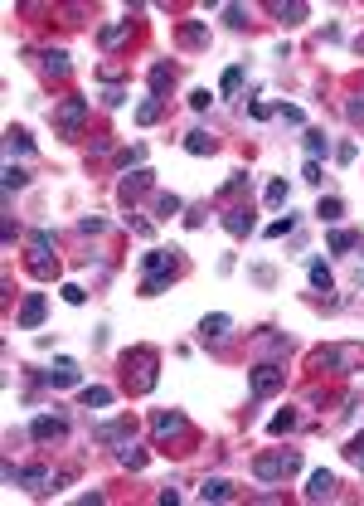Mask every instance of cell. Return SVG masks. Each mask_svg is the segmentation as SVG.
<instances>
[{
    "instance_id": "1",
    "label": "cell",
    "mask_w": 364,
    "mask_h": 506,
    "mask_svg": "<svg viewBox=\"0 0 364 506\" xmlns=\"http://www.w3.org/2000/svg\"><path fill=\"white\" fill-rule=\"evenodd\" d=\"M122 375H127V390L132 394L156 390V351H151V346L127 351V356H122Z\"/></svg>"
},
{
    "instance_id": "2",
    "label": "cell",
    "mask_w": 364,
    "mask_h": 506,
    "mask_svg": "<svg viewBox=\"0 0 364 506\" xmlns=\"http://www.w3.org/2000/svg\"><path fill=\"white\" fill-rule=\"evenodd\" d=\"M296 468H301V453L296 448H277V453H262V458L252 463V477L257 482H287Z\"/></svg>"
},
{
    "instance_id": "3",
    "label": "cell",
    "mask_w": 364,
    "mask_h": 506,
    "mask_svg": "<svg viewBox=\"0 0 364 506\" xmlns=\"http://www.w3.org/2000/svg\"><path fill=\"white\" fill-rule=\"evenodd\" d=\"M29 273L34 278H54L58 273V253H54V234L49 229H34L29 234Z\"/></svg>"
},
{
    "instance_id": "4",
    "label": "cell",
    "mask_w": 364,
    "mask_h": 506,
    "mask_svg": "<svg viewBox=\"0 0 364 506\" xmlns=\"http://www.w3.org/2000/svg\"><path fill=\"white\" fill-rule=\"evenodd\" d=\"M175 273H180V263H175V258H170V253H146V278H141V292H146V297H156V292H166V282L175 278Z\"/></svg>"
},
{
    "instance_id": "5",
    "label": "cell",
    "mask_w": 364,
    "mask_h": 506,
    "mask_svg": "<svg viewBox=\"0 0 364 506\" xmlns=\"http://www.w3.org/2000/svg\"><path fill=\"white\" fill-rule=\"evenodd\" d=\"M364 361L360 346H321L311 351V370H355Z\"/></svg>"
},
{
    "instance_id": "6",
    "label": "cell",
    "mask_w": 364,
    "mask_h": 506,
    "mask_svg": "<svg viewBox=\"0 0 364 506\" xmlns=\"http://www.w3.org/2000/svg\"><path fill=\"white\" fill-rule=\"evenodd\" d=\"M83 117H87V98H68V103H63V108H58V132H63V137H78V132H83Z\"/></svg>"
},
{
    "instance_id": "7",
    "label": "cell",
    "mask_w": 364,
    "mask_h": 506,
    "mask_svg": "<svg viewBox=\"0 0 364 506\" xmlns=\"http://www.w3.org/2000/svg\"><path fill=\"white\" fill-rule=\"evenodd\" d=\"M282 380H287V370L282 366H257L252 370V380H248V390H252V399H262V394H272V390H282Z\"/></svg>"
},
{
    "instance_id": "8",
    "label": "cell",
    "mask_w": 364,
    "mask_h": 506,
    "mask_svg": "<svg viewBox=\"0 0 364 506\" xmlns=\"http://www.w3.org/2000/svg\"><path fill=\"white\" fill-rule=\"evenodd\" d=\"M29 433H34V443H63L68 438V423L54 419V414H39V419L29 423Z\"/></svg>"
},
{
    "instance_id": "9",
    "label": "cell",
    "mask_w": 364,
    "mask_h": 506,
    "mask_svg": "<svg viewBox=\"0 0 364 506\" xmlns=\"http://www.w3.org/2000/svg\"><path fill=\"white\" fill-rule=\"evenodd\" d=\"M156 438H161V443H170V438H185V433H190V419H185V414H180V409H170V414H156Z\"/></svg>"
},
{
    "instance_id": "10",
    "label": "cell",
    "mask_w": 364,
    "mask_h": 506,
    "mask_svg": "<svg viewBox=\"0 0 364 506\" xmlns=\"http://www.w3.org/2000/svg\"><path fill=\"white\" fill-rule=\"evenodd\" d=\"M39 380H44L49 390H68V385H78V366H73V361H54Z\"/></svg>"
},
{
    "instance_id": "11",
    "label": "cell",
    "mask_w": 364,
    "mask_h": 506,
    "mask_svg": "<svg viewBox=\"0 0 364 506\" xmlns=\"http://www.w3.org/2000/svg\"><path fill=\"white\" fill-rule=\"evenodd\" d=\"M44 311H49V297H44V292H29L25 302H20V316H15V321H20V326H39Z\"/></svg>"
},
{
    "instance_id": "12",
    "label": "cell",
    "mask_w": 364,
    "mask_h": 506,
    "mask_svg": "<svg viewBox=\"0 0 364 506\" xmlns=\"http://www.w3.org/2000/svg\"><path fill=\"white\" fill-rule=\"evenodd\" d=\"M224 229L233 234V239L252 234V210H248V205H233V210H224Z\"/></svg>"
},
{
    "instance_id": "13",
    "label": "cell",
    "mask_w": 364,
    "mask_h": 506,
    "mask_svg": "<svg viewBox=\"0 0 364 506\" xmlns=\"http://www.w3.org/2000/svg\"><path fill=\"white\" fill-rule=\"evenodd\" d=\"M228 331H233V316H228V311H214V316L199 321V336H204V341H224Z\"/></svg>"
},
{
    "instance_id": "14",
    "label": "cell",
    "mask_w": 364,
    "mask_h": 506,
    "mask_svg": "<svg viewBox=\"0 0 364 506\" xmlns=\"http://www.w3.org/2000/svg\"><path fill=\"white\" fill-rule=\"evenodd\" d=\"M170 88H175V63H156L151 68V98H166Z\"/></svg>"
},
{
    "instance_id": "15",
    "label": "cell",
    "mask_w": 364,
    "mask_h": 506,
    "mask_svg": "<svg viewBox=\"0 0 364 506\" xmlns=\"http://www.w3.org/2000/svg\"><path fill=\"white\" fill-rule=\"evenodd\" d=\"M214 146H219V141L209 137L204 127H195V132H185V151H190V156H209Z\"/></svg>"
},
{
    "instance_id": "16",
    "label": "cell",
    "mask_w": 364,
    "mask_h": 506,
    "mask_svg": "<svg viewBox=\"0 0 364 506\" xmlns=\"http://www.w3.org/2000/svg\"><path fill=\"white\" fill-rule=\"evenodd\" d=\"M306 497H311V502H326V497H336V477H331V473H311Z\"/></svg>"
},
{
    "instance_id": "17",
    "label": "cell",
    "mask_w": 364,
    "mask_h": 506,
    "mask_svg": "<svg viewBox=\"0 0 364 506\" xmlns=\"http://www.w3.org/2000/svg\"><path fill=\"white\" fill-rule=\"evenodd\" d=\"M199 497H204V502H233V482H224V477H209L204 487H199Z\"/></svg>"
},
{
    "instance_id": "18",
    "label": "cell",
    "mask_w": 364,
    "mask_h": 506,
    "mask_svg": "<svg viewBox=\"0 0 364 506\" xmlns=\"http://www.w3.org/2000/svg\"><path fill=\"white\" fill-rule=\"evenodd\" d=\"M5 151H10V156H29V151H34V141H29V132H20V127H10V132H5Z\"/></svg>"
},
{
    "instance_id": "19",
    "label": "cell",
    "mask_w": 364,
    "mask_h": 506,
    "mask_svg": "<svg viewBox=\"0 0 364 506\" xmlns=\"http://www.w3.org/2000/svg\"><path fill=\"white\" fill-rule=\"evenodd\" d=\"M78 399H83L87 409H107V404H112V390H107V385H87V390H78Z\"/></svg>"
},
{
    "instance_id": "20",
    "label": "cell",
    "mask_w": 364,
    "mask_h": 506,
    "mask_svg": "<svg viewBox=\"0 0 364 506\" xmlns=\"http://www.w3.org/2000/svg\"><path fill=\"white\" fill-rule=\"evenodd\" d=\"M117 463H122V468H132V473H136V468H146V448H136V443H132V438H127V443H122V448H117Z\"/></svg>"
},
{
    "instance_id": "21",
    "label": "cell",
    "mask_w": 364,
    "mask_h": 506,
    "mask_svg": "<svg viewBox=\"0 0 364 506\" xmlns=\"http://www.w3.org/2000/svg\"><path fill=\"white\" fill-rule=\"evenodd\" d=\"M272 15H277V20H287V25H301L311 10L301 5V0H291V5H282V0H277V5H272Z\"/></svg>"
},
{
    "instance_id": "22",
    "label": "cell",
    "mask_w": 364,
    "mask_h": 506,
    "mask_svg": "<svg viewBox=\"0 0 364 506\" xmlns=\"http://www.w3.org/2000/svg\"><path fill=\"white\" fill-rule=\"evenodd\" d=\"M92 433H97L102 443H112V438H127V433H132V419H112V423H97Z\"/></svg>"
},
{
    "instance_id": "23",
    "label": "cell",
    "mask_w": 364,
    "mask_h": 506,
    "mask_svg": "<svg viewBox=\"0 0 364 506\" xmlns=\"http://www.w3.org/2000/svg\"><path fill=\"white\" fill-rule=\"evenodd\" d=\"M146 185H151V170H136V175H127V180H122V200L132 205V200H136Z\"/></svg>"
},
{
    "instance_id": "24",
    "label": "cell",
    "mask_w": 364,
    "mask_h": 506,
    "mask_svg": "<svg viewBox=\"0 0 364 506\" xmlns=\"http://www.w3.org/2000/svg\"><path fill=\"white\" fill-rule=\"evenodd\" d=\"M316 215H321L326 224H336V220H345V205H340V195H321V205H316Z\"/></svg>"
},
{
    "instance_id": "25",
    "label": "cell",
    "mask_w": 364,
    "mask_h": 506,
    "mask_svg": "<svg viewBox=\"0 0 364 506\" xmlns=\"http://www.w3.org/2000/svg\"><path fill=\"white\" fill-rule=\"evenodd\" d=\"M326 151H331V137H326L321 127H311V132H306V156H311V161H321Z\"/></svg>"
},
{
    "instance_id": "26",
    "label": "cell",
    "mask_w": 364,
    "mask_h": 506,
    "mask_svg": "<svg viewBox=\"0 0 364 506\" xmlns=\"http://www.w3.org/2000/svg\"><path fill=\"white\" fill-rule=\"evenodd\" d=\"M44 73H49V78H68V54H63V49H49V54H44Z\"/></svg>"
},
{
    "instance_id": "27",
    "label": "cell",
    "mask_w": 364,
    "mask_h": 506,
    "mask_svg": "<svg viewBox=\"0 0 364 506\" xmlns=\"http://www.w3.org/2000/svg\"><path fill=\"white\" fill-rule=\"evenodd\" d=\"M331 268H326V263H321V258H311V287H316V292H331Z\"/></svg>"
},
{
    "instance_id": "28",
    "label": "cell",
    "mask_w": 364,
    "mask_h": 506,
    "mask_svg": "<svg viewBox=\"0 0 364 506\" xmlns=\"http://www.w3.org/2000/svg\"><path fill=\"white\" fill-rule=\"evenodd\" d=\"M238 88H243V68H238V63H233V68H224V78H219V93H238Z\"/></svg>"
},
{
    "instance_id": "29",
    "label": "cell",
    "mask_w": 364,
    "mask_h": 506,
    "mask_svg": "<svg viewBox=\"0 0 364 506\" xmlns=\"http://www.w3.org/2000/svg\"><path fill=\"white\" fill-rule=\"evenodd\" d=\"M156 117H161V98H146V103L136 108V122H141V127H151Z\"/></svg>"
},
{
    "instance_id": "30",
    "label": "cell",
    "mask_w": 364,
    "mask_h": 506,
    "mask_svg": "<svg viewBox=\"0 0 364 506\" xmlns=\"http://www.w3.org/2000/svg\"><path fill=\"white\" fill-rule=\"evenodd\" d=\"M127 34H132V20H122V25H107V29H102V44L112 49V44H122V39H127Z\"/></svg>"
},
{
    "instance_id": "31",
    "label": "cell",
    "mask_w": 364,
    "mask_h": 506,
    "mask_svg": "<svg viewBox=\"0 0 364 506\" xmlns=\"http://www.w3.org/2000/svg\"><path fill=\"white\" fill-rule=\"evenodd\" d=\"M355 244H360V234H350V229H336V234H331V249H336V253L355 249Z\"/></svg>"
},
{
    "instance_id": "32",
    "label": "cell",
    "mask_w": 364,
    "mask_h": 506,
    "mask_svg": "<svg viewBox=\"0 0 364 506\" xmlns=\"http://www.w3.org/2000/svg\"><path fill=\"white\" fill-rule=\"evenodd\" d=\"M180 210H185V205H180V195H161V200H156V215H161V220L180 215Z\"/></svg>"
},
{
    "instance_id": "33",
    "label": "cell",
    "mask_w": 364,
    "mask_h": 506,
    "mask_svg": "<svg viewBox=\"0 0 364 506\" xmlns=\"http://www.w3.org/2000/svg\"><path fill=\"white\" fill-rule=\"evenodd\" d=\"M58 292H63V302H68V307H83V287H78V282H63V287H58Z\"/></svg>"
},
{
    "instance_id": "34",
    "label": "cell",
    "mask_w": 364,
    "mask_h": 506,
    "mask_svg": "<svg viewBox=\"0 0 364 506\" xmlns=\"http://www.w3.org/2000/svg\"><path fill=\"white\" fill-rule=\"evenodd\" d=\"M291 229H296V220H291V215H282V220L267 224V239H282V234H291Z\"/></svg>"
},
{
    "instance_id": "35",
    "label": "cell",
    "mask_w": 364,
    "mask_h": 506,
    "mask_svg": "<svg viewBox=\"0 0 364 506\" xmlns=\"http://www.w3.org/2000/svg\"><path fill=\"white\" fill-rule=\"evenodd\" d=\"M267 205H272V210L287 205V180H272V185H267Z\"/></svg>"
},
{
    "instance_id": "36",
    "label": "cell",
    "mask_w": 364,
    "mask_h": 506,
    "mask_svg": "<svg viewBox=\"0 0 364 506\" xmlns=\"http://www.w3.org/2000/svg\"><path fill=\"white\" fill-rule=\"evenodd\" d=\"M296 423H301V419H296V414L287 409V414H277V419L267 423V428H272V433H287V428H296Z\"/></svg>"
},
{
    "instance_id": "37",
    "label": "cell",
    "mask_w": 364,
    "mask_h": 506,
    "mask_svg": "<svg viewBox=\"0 0 364 506\" xmlns=\"http://www.w3.org/2000/svg\"><path fill=\"white\" fill-rule=\"evenodd\" d=\"M243 185H248V170H233V175L224 180V190H219V195H233V190H243Z\"/></svg>"
},
{
    "instance_id": "38",
    "label": "cell",
    "mask_w": 364,
    "mask_h": 506,
    "mask_svg": "<svg viewBox=\"0 0 364 506\" xmlns=\"http://www.w3.org/2000/svg\"><path fill=\"white\" fill-rule=\"evenodd\" d=\"M25 180H29V175H25L20 166H5V190H20Z\"/></svg>"
},
{
    "instance_id": "39",
    "label": "cell",
    "mask_w": 364,
    "mask_h": 506,
    "mask_svg": "<svg viewBox=\"0 0 364 506\" xmlns=\"http://www.w3.org/2000/svg\"><path fill=\"white\" fill-rule=\"evenodd\" d=\"M301 180H311V185H321V180H326V175H321V161H311V156H306V166H301Z\"/></svg>"
},
{
    "instance_id": "40",
    "label": "cell",
    "mask_w": 364,
    "mask_h": 506,
    "mask_svg": "<svg viewBox=\"0 0 364 506\" xmlns=\"http://www.w3.org/2000/svg\"><path fill=\"white\" fill-rule=\"evenodd\" d=\"M224 15H228V25H233V29H243V25H248V10H243V5H228Z\"/></svg>"
},
{
    "instance_id": "41",
    "label": "cell",
    "mask_w": 364,
    "mask_h": 506,
    "mask_svg": "<svg viewBox=\"0 0 364 506\" xmlns=\"http://www.w3.org/2000/svg\"><path fill=\"white\" fill-rule=\"evenodd\" d=\"M209 103H214V98H209V88H195V93H190V108H195V113H204Z\"/></svg>"
},
{
    "instance_id": "42",
    "label": "cell",
    "mask_w": 364,
    "mask_h": 506,
    "mask_svg": "<svg viewBox=\"0 0 364 506\" xmlns=\"http://www.w3.org/2000/svg\"><path fill=\"white\" fill-rule=\"evenodd\" d=\"M355 156H360V146H355V141H345V146H340V151H336V161H340V166H350Z\"/></svg>"
},
{
    "instance_id": "43",
    "label": "cell",
    "mask_w": 364,
    "mask_h": 506,
    "mask_svg": "<svg viewBox=\"0 0 364 506\" xmlns=\"http://www.w3.org/2000/svg\"><path fill=\"white\" fill-rule=\"evenodd\" d=\"M345 117H350V122H364V103H360V98L345 103Z\"/></svg>"
},
{
    "instance_id": "44",
    "label": "cell",
    "mask_w": 364,
    "mask_h": 506,
    "mask_svg": "<svg viewBox=\"0 0 364 506\" xmlns=\"http://www.w3.org/2000/svg\"><path fill=\"white\" fill-rule=\"evenodd\" d=\"M102 103H107V108H122V103H127V93H122V88H107V93H102Z\"/></svg>"
},
{
    "instance_id": "45",
    "label": "cell",
    "mask_w": 364,
    "mask_h": 506,
    "mask_svg": "<svg viewBox=\"0 0 364 506\" xmlns=\"http://www.w3.org/2000/svg\"><path fill=\"white\" fill-rule=\"evenodd\" d=\"M248 117H257V122H267V117H272V108H267V103H248Z\"/></svg>"
},
{
    "instance_id": "46",
    "label": "cell",
    "mask_w": 364,
    "mask_h": 506,
    "mask_svg": "<svg viewBox=\"0 0 364 506\" xmlns=\"http://www.w3.org/2000/svg\"><path fill=\"white\" fill-rule=\"evenodd\" d=\"M350 458H355V463L364 468V443H355V448H350Z\"/></svg>"
},
{
    "instance_id": "47",
    "label": "cell",
    "mask_w": 364,
    "mask_h": 506,
    "mask_svg": "<svg viewBox=\"0 0 364 506\" xmlns=\"http://www.w3.org/2000/svg\"><path fill=\"white\" fill-rule=\"evenodd\" d=\"M360 282H364V263H360Z\"/></svg>"
},
{
    "instance_id": "48",
    "label": "cell",
    "mask_w": 364,
    "mask_h": 506,
    "mask_svg": "<svg viewBox=\"0 0 364 506\" xmlns=\"http://www.w3.org/2000/svg\"><path fill=\"white\" fill-rule=\"evenodd\" d=\"M360 49H364V34H360Z\"/></svg>"
}]
</instances>
